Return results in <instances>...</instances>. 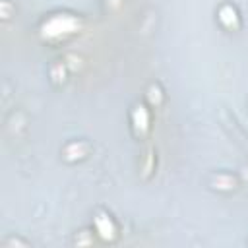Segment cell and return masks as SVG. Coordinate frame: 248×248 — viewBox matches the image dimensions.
Returning <instances> with one entry per match:
<instances>
[{"instance_id": "2", "label": "cell", "mask_w": 248, "mask_h": 248, "mask_svg": "<svg viewBox=\"0 0 248 248\" xmlns=\"http://www.w3.org/2000/svg\"><path fill=\"white\" fill-rule=\"evenodd\" d=\"M217 21H219V25H221L223 29H227V31H236V29H240V25H242L240 14H238L236 6L229 4V2H225V4H221V6L217 8Z\"/></svg>"}, {"instance_id": "1", "label": "cell", "mask_w": 248, "mask_h": 248, "mask_svg": "<svg viewBox=\"0 0 248 248\" xmlns=\"http://www.w3.org/2000/svg\"><path fill=\"white\" fill-rule=\"evenodd\" d=\"M93 231H95V236L101 238L103 242H116L120 238V227H118V221L105 209H99L95 211L93 215Z\"/></svg>"}, {"instance_id": "4", "label": "cell", "mask_w": 248, "mask_h": 248, "mask_svg": "<svg viewBox=\"0 0 248 248\" xmlns=\"http://www.w3.org/2000/svg\"><path fill=\"white\" fill-rule=\"evenodd\" d=\"M27 244H29L27 240L14 238V236H6V238L2 240V246H6V248H14V246H27Z\"/></svg>"}, {"instance_id": "5", "label": "cell", "mask_w": 248, "mask_h": 248, "mask_svg": "<svg viewBox=\"0 0 248 248\" xmlns=\"http://www.w3.org/2000/svg\"><path fill=\"white\" fill-rule=\"evenodd\" d=\"M8 4H10V0H2V19H10V17H12Z\"/></svg>"}, {"instance_id": "3", "label": "cell", "mask_w": 248, "mask_h": 248, "mask_svg": "<svg viewBox=\"0 0 248 248\" xmlns=\"http://www.w3.org/2000/svg\"><path fill=\"white\" fill-rule=\"evenodd\" d=\"M211 188H215V190H219V192H232V190L238 188V182H236V178H234L232 174H229V172H217V174H215V182L211 184Z\"/></svg>"}]
</instances>
